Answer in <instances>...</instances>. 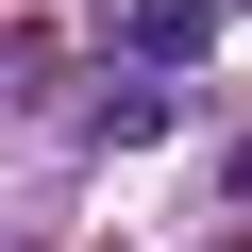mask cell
<instances>
[{
    "label": "cell",
    "mask_w": 252,
    "mask_h": 252,
    "mask_svg": "<svg viewBox=\"0 0 252 252\" xmlns=\"http://www.w3.org/2000/svg\"><path fill=\"white\" fill-rule=\"evenodd\" d=\"M118 34H135V67H202L219 51V0H135Z\"/></svg>",
    "instance_id": "obj_1"
}]
</instances>
